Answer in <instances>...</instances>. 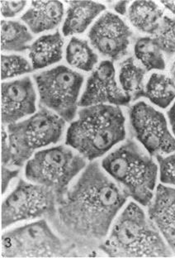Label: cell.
<instances>
[{"mask_svg":"<svg viewBox=\"0 0 175 258\" xmlns=\"http://www.w3.org/2000/svg\"><path fill=\"white\" fill-rule=\"evenodd\" d=\"M168 118L170 124L171 129L173 132V134L175 137V102L173 103V106L171 107L170 109L168 111Z\"/></svg>","mask_w":175,"mask_h":258,"instance_id":"4dcf8cb0","label":"cell"},{"mask_svg":"<svg viewBox=\"0 0 175 258\" xmlns=\"http://www.w3.org/2000/svg\"><path fill=\"white\" fill-rule=\"evenodd\" d=\"M146 71L135 63L133 57L127 58L121 66L119 82L123 92L135 101L145 97Z\"/></svg>","mask_w":175,"mask_h":258,"instance_id":"d6986e66","label":"cell"},{"mask_svg":"<svg viewBox=\"0 0 175 258\" xmlns=\"http://www.w3.org/2000/svg\"><path fill=\"white\" fill-rule=\"evenodd\" d=\"M63 25V34H80L87 29L98 15L106 10L105 5L92 1H70Z\"/></svg>","mask_w":175,"mask_h":258,"instance_id":"2e32d148","label":"cell"},{"mask_svg":"<svg viewBox=\"0 0 175 258\" xmlns=\"http://www.w3.org/2000/svg\"><path fill=\"white\" fill-rule=\"evenodd\" d=\"M154 39L163 52L168 55L175 54V19L164 17Z\"/></svg>","mask_w":175,"mask_h":258,"instance_id":"cb8c5ba5","label":"cell"},{"mask_svg":"<svg viewBox=\"0 0 175 258\" xmlns=\"http://www.w3.org/2000/svg\"><path fill=\"white\" fill-rule=\"evenodd\" d=\"M145 97L159 108H168L175 99L174 81L164 75H151L145 86Z\"/></svg>","mask_w":175,"mask_h":258,"instance_id":"ffe728a7","label":"cell"},{"mask_svg":"<svg viewBox=\"0 0 175 258\" xmlns=\"http://www.w3.org/2000/svg\"><path fill=\"white\" fill-rule=\"evenodd\" d=\"M161 4L172 14H175V1H161Z\"/></svg>","mask_w":175,"mask_h":258,"instance_id":"1f68e13d","label":"cell"},{"mask_svg":"<svg viewBox=\"0 0 175 258\" xmlns=\"http://www.w3.org/2000/svg\"><path fill=\"white\" fill-rule=\"evenodd\" d=\"M64 6L59 1H33L21 19L35 34L52 30L60 24Z\"/></svg>","mask_w":175,"mask_h":258,"instance_id":"9a60e30c","label":"cell"},{"mask_svg":"<svg viewBox=\"0 0 175 258\" xmlns=\"http://www.w3.org/2000/svg\"><path fill=\"white\" fill-rule=\"evenodd\" d=\"M128 197L94 162L58 202L51 224L76 253L92 251L105 241Z\"/></svg>","mask_w":175,"mask_h":258,"instance_id":"6da1fadb","label":"cell"},{"mask_svg":"<svg viewBox=\"0 0 175 258\" xmlns=\"http://www.w3.org/2000/svg\"><path fill=\"white\" fill-rule=\"evenodd\" d=\"M131 36L129 27L113 13L100 17L89 33L92 46L99 53L113 60L127 55Z\"/></svg>","mask_w":175,"mask_h":258,"instance_id":"8fae6325","label":"cell"},{"mask_svg":"<svg viewBox=\"0 0 175 258\" xmlns=\"http://www.w3.org/2000/svg\"><path fill=\"white\" fill-rule=\"evenodd\" d=\"M99 249L111 257H168L173 254L154 222L133 202L118 217Z\"/></svg>","mask_w":175,"mask_h":258,"instance_id":"7a4b0ae2","label":"cell"},{"mask_svg":"<svg viewBox=\"0 0 175 258\" xmlns=\"http://www.w3.org/2000/svg\"><path fill=\"white\" fill-rule=\"evenodd\" d=\"M74 249L43 219L9 231L2 237L3 257H67Z\"/></svg>","mask_w":175,"mask_h":258,"instance_id":"52a82bcc","label":"cell"},{"mask_svg":"<svg viewBox=\"0 0 175 258\" xmlns=\"http://www.w3.org/2000/svg\"><path fill=\"white\" fill-rule=\"evenodd\" d=\"M64 46L60 32L45 35L40 37L29 47V57L33 70H39L55 64L62 58Z\"/></svg>","mask_w":175,"mask_h":258,"instance_id":"e0dca14e","label":"cell"},{"mask_svg":"<svg viewBox=\"0 0 175 258\" xmlns=\"http://www.w3.org/2000/svg\"><path fill=\"white\" fill-rule=\"evenodd\" d=\"M57 204V196L52 189L20 180L3 203L2 228L5 229L18 222L42 217L51 222L56 214Z\"/></svg>","mask_w":175,"mask_h":258,"instance_id":"9c48e42d","label":"cell"},{"mask_svg":"<svg viewBox=\"0 0 175 258\" xmlns=\"http://www.w3.org/2000/svg\"><path fill=\"white\" fill-rule=\"evenodd\" d=\"M131 101L130 97L123 92L116 81L114 64L110 60H104L88 79L78 106L85 108L106 104L127 106Z\"/></svg>","mask_w":175,"mask_h":258,"instance_id":"7c38bea8","label":"cell"},{"mask_svg":"<svg viewBox=\"0 0 175 258\" xmlns=\"http://www.w3.org/2000/svg\"><path fill=\"white\" fill-rule=\"evenodd\" d=\"M170 73L172 78H173V81H174L175 83V60L173 61V64H172V67H171Z\"/></svg>","mask_w":175,"mask_h":258,"instance_id":"d6a6232c","label":"cell"},{"mask_svg":"<svg viewBox=\"0 0 175 258\" xmlns=\"http://www.w3.org/2000/svg\"><path fill=\"white\" fill-rule=\"evenodd\" d=\"M86 166L84 157L64 146L40 151L26 165L28 180L52 189L58 202L62 200L68 185Z\"/></svg>","mask_w":175,"mask_h":258,"instance_id":"8992f818","label":"cell"},{"mask_svg":"<svg viewBox=\"0 0 175 258\" xmlns=\"http://www.w3.org/2000/svg\"><path fill=\"white\" fill-rule=\"evenodd\" d=\"M97 54L93 51L87 41L73 37L66 48V60L71 67L91 72L97 64Z\"/></svg>","mask_w":175,"mask_h":258,"instance_id":"603a6c76","label":"cell"},{"mask_svg":"<svg viewBox=\"0 0 175 258\" xmlns=\"http://www.w3.org/2000/svg\"><path fill=\"white\" fill-rule=\"evenodd\" d=\"M102 166L123 186L129 197L143 206L154 198L158 166L154 160L132 140H128L107 156Z\"/></svg>","mask_w":175,"mask_h":258,"instance_id":"277c9868","label":"cell"},{"mask_svg":"<svg viewBox=\"0 0 175 258\" xmlns=\"http://www.w3.org/2000/svg\"><path fill=\"white\" fill-rule=\"evenodd\" d=\"M41 106L50 108L65 122L76 114L83 77L68 67L59 66L34 76Z\"/></svg>","mask_w":175,"mask_h":258,"instance_id":"ba28073f","label":"cell"},{"mask_svg":"<svg viewBox=\"0 0 175 258\" xmlns=\"http://www.w3.org/2000/svg\"><path fill=\"white\" fill-rule=\"evenodd\" d=\"M33 68L21 55H1V79L7 80L33 72Z\"/></svg>","mask_w":175,"mask_h":258,"instance_id":"d4e9b609","label":"cell"},{"mask_svg":"<svg viewBox=\"0 0 175 258\" xmlns=\"http://www.w3.org/2000/svg\"><path fill=\"white\" fill-rule=\"evenodd\" d=\"M148 215L175 253V188L159 184L149 205Z\"/></svg>","mask_w":175,"mask_h":258,"instance_id":"5bb4252c","label":"cell"},{"mask_svg":"<svg viewBox=\"0 0 175 258\" xmlns=\"http://www.w3.org/2000/svg\"><path fill=\"white\" fill-rule=\"evenodd\" d=\"M65 121L42 108L28 119L8 125L9 143L13 151L11 166L22 167L37 149L60 140Z\"/></svg>","mask_w":175,"mask_h":258,"instance_id":"5b68a950","label":"cell"},{"mask_svg":"<svg viewBox=\"0 0 175 258\" xmlns=\"http://www.w3.org/2000/svg\"><path fill=\"white\" fill-rule=\"evenodd\" d=\"M129 115L136 139L150 155L156 157L174 152L175 138L163 113L145 102H138L131 107Z\"/></svg>","mask_w":175,"mask_h":258,"instance_id":"30bf717a","label":"cell"},{"mask_svg":"<svg viewBox=\"0 0 175 258\" xmlns=\"http://www.w3.org/2000/svg\"><path fill=\"white\" fill-rule=\"evenodd\" d=\"M128 5L129 1H120L114 5V10L121 15H125L127 14Z\"/></svg>","mask_w":175,"mask_h":258,"instance_id":"f546056e","label":"cell"},{"mask_svg":"<svg viewBox=\"0 0 175 258\" xmlns=\"http://www.w3.org/2000/svg\"><path fill=\"white\" fill-rule=\"evenodd\" d=\"M13 161V151L9 143L8 134L4 127L2 130V161L3 166H11Z\"/></svg>","mask_w":175,"mask_h":258,"instance_id":"83f0119b","label":"cell"},{"mask_svg":"<svg viewBox=\"0 0 175 258\" xmlns=\"http://www.w3.org/2000/svg\"><path fill=\"white\" fill-rule=\"evenodd\" d=\"M159 166V180L162 184L175 185V151L167 157L156 156Z\"/></svg>","mask_w":175,"mask_h":258,"instance_id":"484cf974","label":"cell"},{"mask_svg":"<svg viewBox=\"0 0 175 258\" xmlns=\"http://www.w3.org/2000/svg\"><path fill=\"white\" fill-rule=\"evenodd\" d=\"M1 93L4 125L15 123L36 112L37 96L29 77L3 83Z\"/></svg>","mask_w":175,"mask_h":258,"instance_id":"4fadbf2b","label":"cell"},{"mask_svg":"<svg viewBox=\"0 0 175 258\" xmlns=\"http://www.w3.org/2000/svg\"><path fill=\"white\" fill-rule=\"evenodd\" d=\"M33 40L28 28L19 22L1 21V49L5 51H23Z\"/></svg>","mask_w":175,"mask_h":258,"instance_id":"44dd1931","label":"cell"},{"mask_svg":"<svg viewBox=\"0 0 175 258\" xmlns=\"http://www.w3.org/2000/svg\"><path fill=\"white\" fill-rule=\"evenodd\" d=\"M19 174V170H10L6 166L2 167V193L7 190L9 184L13 179L17 177Z\"/></svg>","mask_w":175,"mask_h":258,"instance_id":"f1b7e54d","label":"cell"},{"mask_svg":"<svg viewBox=\"0 0 175 258\" xmlns=\"http://www.w3.org/2000/svg\"><path fill=\"white\" fill-rule=\"evenodd\" d=\"M26 1H1V13L5 18H13L25 8Z\"/></svg>","mask_w":175,"mask_h":258,"instance_id":"4316f807","label":"cell"},{"mask_svg":"<svg viewBox=\"0 0 175 258\" xmlns=\"http://www.w3.org/2000/svg\"><path fill=\"white\" fill-rule=\"evenodd\" d=\"M136 59L145 67V71H164L165 60L162 51L152 37H141L134 46Z\"/></svg>","mask_w":175,"mask_h":258,"instance_id":"7402d4cb","label":"cell"},{"mask_svg":"<svg viewBox=\"0 0 175 258\" xmlns=\"http://www.w3.org/2000/svg\"><path fill=\"white\" fill-rule=\"evenodd\" d=\"M163 11L152 1H135L128 10L131 24L140 32L154 35L159 29Z\"/></svg>","mask_w":175,"mask_h":258,"instance_id":"ac0fdd59","label":"cell"},{"mask_svg":"<svg viewBox=\"0 0 175 258\" xmlns=\"http://www.w3.org/2000/svg\"><path fill=\"white\" fill-rule=\"evenodd\" d=\"M78 114L67 130L65 144L89 161L104 156L126 138V119L119 107L98 104L82 108Z\"/></svg>","mask_w":175,"mask_h":258,"instance_id":"3957f363","label":"cell"}]
</instances>
